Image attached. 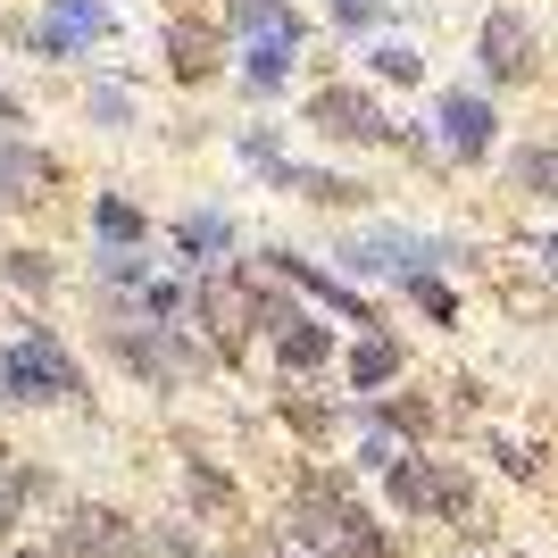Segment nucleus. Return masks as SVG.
Segmentation results:
<instances>
[{
  "label": "nucleus",
  "mask_w": 558,
  "mask_h": 558,
  "mask_svg": "<svg viewBox=\"0 0 558 558\" xmlns=\"http://www.w3.org/2000/svg\"><path fill=\"white\" fill-rule=\"evenodd\" d=\"M475 59H484L492 84H525V75L542 68V34H534V17H525V9H492L484 34H475Z\"/></svg>",
  "instance_id": "2"
},
{
  "label": "nucleus",
  "mask_w": 558,
  "mask_h": 558,
  "mask_svg": "<svg viewBox=\"0 0 558 558\" xmlns=\"http://www.w3.org/2000/svg\"><path fill=\"white\" fill-rule=\"evenodd\" d=\"M0 534H9V492H0Z\"/></svg>",
  "instance_id": "20"
},
{
  "label": "nucleus",
  "mask_w": 558,
  "mask_h": 558,
  "mask_svg": "<svg viewBox=\"0 0 558 558\" xmlns=\"http://www.w3.org/2000/svg\"><path fill=\"white\" fill-rule=\"evenodd\" d=\"M350 375H359V392H375V384H392V375H400V342L367 333V342L350 350Z\"/></svg>",
  "instance_id": "9"
},
{
  "label": "nucleus",
  "mask_w": 558,
  "mask_h": 558,
  "mask_svg": "<svg viewBox=\"0 0 558 558\" xmlns=\"http://www.w3.org/2000/svg\"><path fill=\"white\" fill-rule=\"evenodd\" d=\"M317 359H326V333L317 326H301L292 342H283V367H317Z\"/></svg>",
  "instance_id": "13"
},
{
  "label": "nucleus",
  "mask_w": 558,
  "mask_h": 558,
  "mask_svg": "<svg viewBox=\"0 0 558 558\" xmlns=\"http://www.w3.org/2000/svg\"><path fill=\"white\" fill-rule=\"evenodd\" d=\"M93 226H100V242H109V251H134V242H142V217L125 209V201H100Z\"/></svg>",
  "instance_id": "10"
},
{
  "label": "nucleus",
  "mask_w": 558,
  "mask_h": 558,
  "mask_svg": "<svg viewBox=\"0 0 558 558\" xmlns=\"http://www.w3.org/2000/svg\"><path fill=\"white\" fill-rule=\"evenodd\" d=\"M0 125H17V100H9V93H0Z\"/></svg>",
  "instance_id": "18"
},
{
  "label": "nucleus",
  "mask_w": 558,
  "mask_h": 558,
  "mask_svg": "<svg viewBox=\"0 0 558 558\" xmlns=\"http://www.w3.org/2000/svg\"><path fill=\"white\" fill-rule=\"evenodd\" d=\"M333 17L342 25H375V0H333Z\"/></svg>",
  "instance_id": "17"
},
{
  "label": "nucleus",
  "mask_w": 558,
  "mask_h": 558,
  "mask_svg": "<svg viewBox=\"0 0 558 558\" xmlns=\"http://www.w3.org/2000/svg\"><path fill=\"white\" fill-rule=\"evenodd\" d=\"M509 184H517V192H534V201H550V209H558V142H525V150L509 159Z\"/></svg>",
  "instance_id": "7"
},
{
  "label": "nucleus",
  "mask_w": 558,
  "mask_h": 558,
  "mask_svg": "<svg viewBox=\"0 0 558 558\" xmlns=\"http://www.w3.org/2000/svg\"><path fill=\"white\" fill-rule=\"evenodd\" d=\"M109 34V0H50V17L34 25V50H84Z\"/></svg>",
  "instance_id": "6"
},
{
  "label": "nucleus",
  "mask_w": 558,
  "mask_h": 558,
  "mask_svg": "<svg viewBox=\"0 0 558 558\" xmlns=\"http://www.w3.org/2000/svg\"><path fill=\"white\" fill-rule=\"evenodd\" d=\"M167 43H175V68H184V75H201V68H209V25H175V34H167Z\"/></svg>",
  "instance_id": "11"
},
{
  "label": "nucleus",
  "mask_w": 558,
  "mask_h": 558,
  "mask_svg": "<svg viewBox=\"0 0 558 558\" xmlns=\"http://www.w3.org/2000/svg\"><path fill=\"white\" fill-rule=\"evenodd\" d=\"M93 117H100V125H125V93H117V84H100V93H93Z\"/></svg>",
  "instance_id": "14"
},
{
  "label": "nucleus",
  "mask_w": 558,
  "mask_h": 558,
  "mask_svg": "<svg viewBox=\"0 0 558 558\" xmlns=\"http://www.w3.org/2000/svg\"><path fill=\"white\" fill-rule=\"evenodd\" d=\"M308 125H326L333 142H375V134H384V109H375L367 93L333 84V93H317V100H308Z\"/></svg>",
  "instance_id": "5"
},
{
  "label": "nucleus",
  "mask_w": 558,
  "mask_h": 558,
  "mask_svg": "<svg viewBox=\"0 0 558 558\" xmlns=\"http://www.w3.org/2000/svg\"><path fill=\"white\" fill-rule=\"evenodd\" d=\"M375 75H392V84H417V75H425V59H417L409 43H384V50H375Z\"/></svg>",
  "instance_id": "12"
},
{
  "label": "nucleus",
  "mask_w": 558,
  "mask_h": 558,
  "mask_svg": "<svg viewBox=\"0 0 558 558\" xmlns=\"http://www.w3.org/2000/svg\"><path fill=\"white\" fill-rule=\"evenodd\" d=\"M25 175H43V159H25V150H0V184H25Z\"/></svg>",
  "instance_id": "15"
},
{
  "label": "nucleus",
  "mask_w": 558,
  "mask_h": 558,
  "mask_svg": "<svg viewBox=\"0 0 558 558\" xmlns=\"http://www.w3.org/2000/svg\"><path fill=\"white\" fill-rule=\"evenodd\" d=\"M0 375H9V392L17 400H59V392H75V359L50 333H25L9 359H0Z\"/></svg>",
  "instance_id": "3"
},
{
  "label": "nucleus",
  "mask_w": 558,
  "mask_h": 558,
  "mask_svg": "<svg viewBox=\"0 0 558 558\" xmlns=\"http://www.w3.org/2000/svg\"><path fill=\"white\" fill-rule=\"evenodd\" d=\"M9 276H17V283H34V292H43V283H50V267H43V258H34V251H17V258H9Z\"/></svg>",
  "instance_id": "16"
},
{
  "label": "nucleus",
  "mask_w": 558,
  "mask_h": 558,
  "mask_svg": "<svg viewBox=\"0 0 558 558\" xmlns=\"http://www.w3.org/2000/svg\"><path fill=\"white\" fill-rule=\"evenodd\" d=\"M184 251L201 258V267H217V258L233 251V226H226L217 209H192V217H184Z\"/></svg>",
  "instance_id": "8"
},
{
  "label": "nucleus",
  "mask_w": 558,
  "mask_h": 558,
  "mask_svg": "<svg viewBox=\"0 0 558 558\" xmlns=\"http://www.w3.org/2000/svg\"><path fill=\"white\" fill-rule=\"evenodd\" d=\"M233 34H242V84L251 93H283L292 59H301V17L283 0H233Z\"/></svg>",
  "instance_id": "1"
},
{
  "label": "nucleus",
  "mask_w": 558,
  "mask_h": 558,
  "mask_svg": "<svg viewBox=\"0 0 558 558\" xmlns=\"http://www.w3.org/2000/svg\"><path fill=\"white\" fill-rule=\"evenodd\" d=\"M542 258H550V267H558V233H550V242H542Z\"/></svg>",
  "instance_id": "19"
},
{
  "label": "nucleus",
  "mask_w": 558,
  "mask_h": 558,
  "mask_svg": "<svg viewBox=\"0 0 558 558\" xmlns=\"http://www.w3.org/2000/svg\"><path fill=\"white\" fill-rule=\"evenodd\" d=\"M442 150L450 159H492V142H500V109L484 93H442Z\"/></svg>",
  "instance_id": "4"
}]
</instances>
